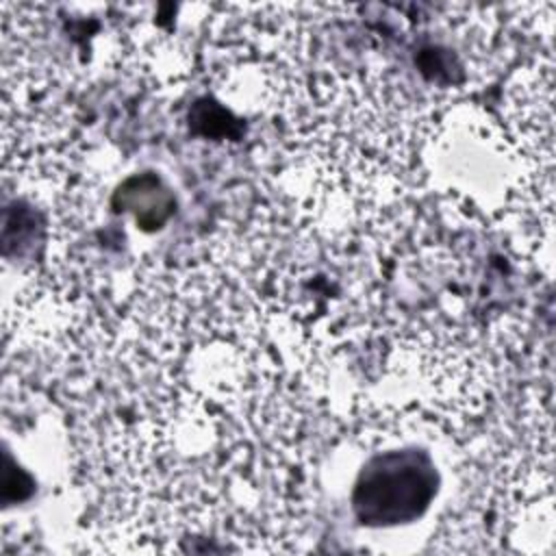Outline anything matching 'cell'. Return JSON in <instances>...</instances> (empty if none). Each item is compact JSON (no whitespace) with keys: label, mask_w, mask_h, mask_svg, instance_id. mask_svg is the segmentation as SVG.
<instances>
[{"label":"cell","mask_w":556,"mask_h":556,"mask_svg":"<svg viewBox=\"0 0 556 556\" xmlns=\"http://www.w3.org/2000/svg\"><path fill=\"white\" fill-rule=\"evenodd\" d=\"M432 467L415 452H391L363 471L354 506L363 523H397L419 515L432 495Z\"/></svg>","instance_id":"cell-1"}]
</instances>
